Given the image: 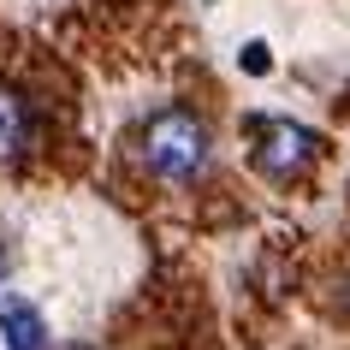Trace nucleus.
I'll use <instances>...</instances> for the list:
<instances>
[{
  "instance_id": "obj_1",
  "label": "nucleus",
  "mask_w": 350,
  "mask_h": 350,
  "mask_svg": "<svg viewBox=\"0 0 350 350\" xmlns=\"http://www.w3.org/2000/svg\"><path fill=\"white\" fill-rule=\"evenodd\" d=\"M208 148H214V143H208V125L190 107H161L143 131H137V154H143V166L154 172V178H166V185L196 178V172L208 166Z\"/></svg>"
},
{
  "instance_id": "obj_2",
  "label": "nucleus",
  "mask_w": 350,
  "mask_h": 350,
  "mask_svg": "<svg viewBox=\"0 0 350 350\" xmlns=\"http://www.w3.org/2000/svg\"><path fill=\"white\" fill-rule=\"evenodd\" d=\"M250 137H256V172L279 178V185H291L303 178L314 161H321V137L309 125H297V119H250Z\"/></svg>"
},
{
  "instance_id": "obj_3",
  "label": "nucleus",
  "mask_w": 350,
  "mask_h": 350,
  "mask_svg": "<svg viewBox=\"0 0 350 350\" xmlns=\"http://www.w3.org/2000/svg\"><path fill=\"white\" fill-rule=\"evenodd\" d=\"M36 137V119H30V101H24L12 83H0V166L24 161V148Z\"/></svg>"
},
{
  "instance_id": "obj_4",
  "label": "nucleus",
  "mask_w": 350,
  "mask_h": 350,
  "mask_svg": "<svg viewBox=\"0 0 350 350\" xmlns=\"http://www.w3.org/2000/svg\"><path fill=\"white\" fill-rule=\"evenodd\" d=\"M0 332H6V350H42L48 345V327H42V314L30 303H0Z\"/></svg>"
},
{
  "instance_id": "obj_5",
  "label": "nucleus",
  "mask_w": 350,
  "mask_h": 350,
  "mask_svg": "<svg viewBox=\"0 0 350 350\" xmlns=\"http://www.w3.org/2000/svg\"><path fill=\"white\" fill-rule=\"evenodd\" d=\"M267 66H273V59H267V42H250V48H243V72H267Z\"/></svg>"
},
{
  "instance_id": "obj_6",
  "label": "nucleus",
  "mask_w": 350,
  "mask_h": 350,
  "mask_svg": "<svg viewBox=\"0 0 350 350\" xmlns=\"http://www.w3.org/2000/svg\"><path fill=\"white\" fill-rule=\"evenodd\" d=\"M66 350H90V345H66Z\"/></svg>"
}]
</instances>
